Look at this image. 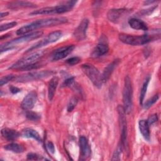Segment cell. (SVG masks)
Listing matches in <instances>:
<instances>
[{"label":"cell","mask_w":161,"mask_h":161,"mask_svg":"<svg viewBox=\"0 0 161 161\" xmlns=\"http://www.w3.org/2000/svg\"><path fill=\"white\" fill-rule=\"evenodd\" d=\"M66 22H67V19L64 17L38 19L21 27L16 31V34L18 35H26L28 33H31L38 28L57 26Z\"/></svg>","instance_id":"6da1fadb"},{"label":"cell","mask_w":161,"mask_h":161,"mask_svg":"<svg viewBox=\"0 0 161 161\" xmlns=\"http://www.w3.org/2000/svg\"><path fill=\"white\" fill-rule=\"evenodd\" d=\"M75 1H69L65 4L60 5L52 6V7H45L41 9L35 10L30 13V15H38V14H62L67 13L72 9L74 5L76 4Z\"/></svg>","instance_id":"7a4b0ae2"},{"label":"cell","mask_w":161,"mask_h":161,"mask_svg":"<svg viewBox=\"0 0 161 161\" xmlns=\"http://www.w3.org/2000/svg\"><path fill=\"white\" fill-rule=\"evenodd\" d=\"M119 40L128 45H142L147 44L155 39L154 36L149 35H133L125 33H121L119 35Z\"/></svg>","instance_id":"3957f363"},{"label":"cell","mask_w":161,"mask_h":161,"mask_svg":"<svg viewBox=\"0 0 161 161\" xmlns=\"http://www.w3.org/2000/svg\"><path fill=\"white\" fill-rule=\"evenodd\" d=\"M133 87L131 79L128 75L125 77L124 87L123 90V108L126 113L130 114L133 106Z\"/></svg>","instance_id":"277c9868"},{"label":"cell","mask_w":161,"mask_h":161,"mask_svg":"<svg viewBox=\"0 0 161 161\" xmlns=\"http://www.w3.org/2000/svg\"><path fill=\"white\" fill-rule=\"evenodd\" d=\"M42 35H43L42 31H37L31 32L29 34H26L25 35H23L20 37L15 38L10 42H8L4 43V45H2L1 46V52L2 53L4 51H6L8 50H11L13 48L15 45L28 42L33 40L37 39L40 38Z\"/></svg>","instance_id":"5b68a950"},{"label":"cell","mask_w":161,"mask_h":161,"mask_svg":"<svg viewBox=\"0 0 161 161\" xmlns=\"http://www.w3.org/2000/svg\"><path fill=\"white\" fill-rule=\"evenodd\" d=\"M43 54H44V52L42 50L33 53L18 60L16 62L11 65L9 67V69L20 70L21 69L26 66H28L31 64L37 62V60L39 58H40L42 57H43Z\"/></svg>","instance_id":"8992f818"},{"label":"cell","mask_w":161,"mask_h":161,"mask_svg":"<svg viewBox=\"0 0 161 161\" xmlns=\"http://www.w3.org/2000/svg\"><path fill=\"white\" fill-rule=\"evenodd\" d=\"M53 73L54 72L52 70L33 71L21 75L15 76L13 80L18 82H27L47 77L52 75Z\"/></svg>","instance_id":"52a82bcc"},{"label":"cell","mask_w":161,"mask_h":161,"mask_svg":"<svg viewBox=\"0 0 161 161\" xmlns=\"http://www.w3.org/2000/svg\"><path fill=\"white\" fill-rule=\"evenodd\" d=\"M117 111L118 113L119 123L121 131V140L120 143L122 145L123 148L127 147V122L126 118V112L123 106L118 105L117 107Z\"/></svg>","instance_id":"ba28073f"},{"label":"cell","mask_w":161,"mask_h":161,"mask_svg":"<svg viewBox=\"0 0 161 161\" xmlns=\"http://www.w3.org/2000/svg\"><path fill=\"white\" fill-rule=\"evenodd\" d=\"M81 69L84 73L96 87H101L103 84L101 80V75L99 70L94 66L91 64H86L82 65Z\"/></svg>","instance_id":"9c48e42d"},{"label":"cell","mask_w":161,"mask_h":161,"mask_svg":"<svg viewBox=\"0 0 161 161\" xmlns=\"http://www.w3.org/2000/svg\"><path fill=\"white\" fill-rule=\"evenodd\" d=\"M62 35V33L60 31H55L50 34L48 35V36L41 40L40 42H37L35 45H32L31 47H30L26 52V53H28L32 50H36L37 48H39L40 47H42L43 46H45L49 43H52L53 42H57Z\"/></svg>","instance_id":"30bf717a"},{"label":"cell","mask_w":161,"mask_h":161,"mask_svg":"<svg viewBox=\"0 0 161 161\" xmlns=\"http://www.w3.org/2000/svg\"><path fill=\"white\" fill-rule=\"evenodd\" d=\"M109 50V47L108 43V40L104 36L101 37L99 43L96 46L92 52L91 53V56L93 58H97L101 56H103L108 53Z\"/></svg>","instance_id":"8fae6325"},{"label":"cell","mask_w":161,"mask_h":161,"mask_svg":"<svg viewBox=\"0 0 161 161\" xmlns=\"http://www.w3.org/2000/svg\"><path fill=\"white\" fill-rule=\"evenodd\" d=\"M74 48L75 47L73 45H70L57 48L51 54L50 60L52 61H57L63 59L68 56L73 51Z\"/></svg>","instance_id":"7c38bea8"},{"label":"cell","mask_w":161,"mask_h":161,"mask_svg":"<svg viewBox=\"0 0 161 161\" xmlns=\"http://www.w3.org/2000/svg\"><path fill=\"white\" fill-rule=\"evenodd\" d=\"M129 11H130L126 8L111 9L108 12L107 17L110 21L116 23L119 21V20L124 17V16L128 14Z\"/></svg>","instance_id":"4fadbf2b"},{"label":"cell","mask_w":161,"mask_h":161,"mask_svg":"<svg viewBox=\"0 0 161 161\" xmlns=\"http://www.w3.org/2000/svg\"><path fill=\"white\" fill-rule=\"evenodd\" d=\"M88 25L89 20L87 19H84L82 20L73 33V35L77 40L82 41L86 38V32Z\"/></svg>","instance_id":"5bb4252c"},{"label":"cell","mask_w":161,"mask_h":161,"mask_svg":"<svg viewBox=\"0 0 161 161\" xmlns=\"http://www.w3.org/2000/svg\"><path fill=\"white\" fill-rule=\"evenodd\" d=\"M36 99H37L36 93L35 91L30 92L23 98L21 103V108L26 111L30 110L34 107L36 103Z\"/></svg>","instance_id":"9a60e30c"},{"label":"cell","mask_w":161,"mask_h":161,"mask_svg":"<svg viewBox=\"0 0 161 161\" xmlns=\"http://www.w3.org/2000/svg\"><path fill=\"white\" fill-rule=\"evenodd\" d=\"M119 62H120L119 59H115L111 63L108 64L106 66V67H105L102 74H101V80L103 83L106 82L109 79L113 72L114 71V69L118 66Z\"/></svg>","instance_id":"2e32d148"},{"label":"cell","mask_w":161,"mask_h":161,"mask_svg":"<svg viewBox=\"0 0 161 161\" xmlns=\"http://www.w3.org/2000/svg\"><path fill=\"white\" fill-rule=\"evenodd\" d=\"M79 147L82 158L86 159L91 155V148L87 139L84 136H81L79 138Z\"/></svg>","instance_id":"e0dca14e"},{"label":"cell","mask_w":161,"mask_h":161,"mask_svg":"<svg viewBox=\"0 0 161 161\" xmlns=\"http://www.w3.org/2000/svg\"><path fill=\"white\" fill-rule=\"evenodd\" d=\"M58 84V78L57 76L53 77L49 81L48 86V97L49 101H52L53 99Z\"/></svg>","instance_id":"ac0fdd59"},{"label":"cell","mask_w":161,"mask_h":161,"mask_svg":"<svg viewBox=\"0 0 161 161\" xmlns=\"http://www.w3.org/2000/svg\"><path fill=\"white\" fill-rule=\"evenodd\" d=\"M1 133L3 137L8 141H13L18 138L20 135L19 133L16 130L7 128L2 129Z\"/></svg>","instance_id":"d6986e66"},{"label":"cell","mask_w":161,"mask_h":161,"mask_svg":"<svg viewBox=\"0 0 161 161\" xmlns=\"http://www.w3.org/2000/svg\"><path fill=\"white\" fill-rule=\"evenodd\" d=\"M138 126L140 133H142L143 138L147 140L150 141V133L149 129V125L148 124L147 120L142 119L138 122Z\"/></svg>","instance_id":"ffe728a7"},{"label":"cell","mask_w":161,"mask_h":161,"mask_svg":"<svg viewBox=\"0 0 161 161\" xmlns=\"http://www.w3.org/2000/svg\"><path fill=\"white\" fill-rule=\"evenodd\" d=\"M35 4L29 1H13L8 4V8L11 9H19L21 8H35Z\"/></svg>","instance_id":"44dd1931"},{"label":"cell","mask_w":161,"mask_h":161,"mask_svg":"<svg viewBox=\"0 0 161 161\" xmlns=\"http://www.w3.org/2000/svg\"><path fill=\"white\" fill-rule=\"evenodd\" d=\"M128 24L131 28L135 30H140L143 31L148 30L147 24L139 19L131 18L128 21Z\"/></svg>","instance_id":"7402d4cb"},{"label":"cell","mask_w":161,"mask_h":161,"mask_svg":"<svg viewBox=\"0 0 161 161\" xmlns=\"http://www.w3.org/2000/svg\"><path fill=\"white\" fill-rule=\"evenodd\" d=\"M21 135L23 137L28 138H33L39 142H42V138L40 134L35 130L30 128L24 129L21 132Z\"/></svg>","instance_id":"603a6c76"},{"label":"cell","mask_w":161,"mask_h":161,"mask_svg":"<svg viewBox=\"0 0 161 161\" xmlns=\"http://www.w3.org/2000/svg\"><path fill=\"white\" fill-rule=\"evenodd\" d=\"M6 150L14 152V153H22L25 150V148L23 145L16 143H10L4 147Z\"/></svg>","instance_id":"cb8c5ba5"},{"label":"cell","mask_w":161,"mask_h":161,"mask_svg":"<svg viewBox=\"0 0 161 161\" xmlns=\"http://www.w3.org/2000/svg\"><path fill=\"white\" fill-rule=\"evenodd\" d=\"M150 76L148 75L145 79V80H144V82L143 83V85H142V87L141 89V91H140V104L141 105L143 104V100H144L146 92H147V90L148 88V85L150 82Z\"/></svg>","instance_id":"d4e9b609"},{"label":"cell","mask_w":161,"mask_h":161,"mask_svg":"<svg viewBox=\"0 0 161 161\" xmlns=\"http://www.w3.org/2000/svg\"><path fill=\"white\" fill-rule=\"evenodd\" d=\"M158 94H155L154 96H153L151 98L148 99L143 104V107L145 109H149L153 104H154L157 101V100L158 99Z\"/></svg>","instance_id":"484cf974"},{"label":"cell","mask_w":161,"mask_h":161,"mask_svg":"<svg viewBox=\"0 0 161 161\" xmlns=\"http://www.w3.org/2000/svg\"><path fill=\"white\" fill-rule=\"evenodd\" d=\"M123 149V147L122 145L121 144V143H119V144L118 145L116 149L115 150V151L114 152V153L113 154L111 160H119L120 155H121Z\"/></svg>","instance_id":"4316f807"},{"label":"cell","mask_w":161,"mask_h":161,"mask_svg":"<svg viewBox=\"0 0 161 161\" xmlns=\"http://www.w3.org/2000/svg\"><path fill=\"white\" fill-rule=\"evenodd\" d=\"M26 117L29 120H31V121H37V120H39L41 118L40 115L38 114L37 113H35L30 110L26 111Z\"/></svg>","instance_id":"83f0119b"},{"label":"cell","mask_w":161,"mask_h":161,"mask_svg":"<svg viewBox=\"0 0 161 161\" xmlns=\"http://www.w3.org/2000/svg\"><path fill=\"white\" fill-rule=\"evenodd\" d=\"M27 159L30 160H48L47 158L43 157L42 155H40L37 153H29L26 155Z\"/></svg>","instance_id":"f1b7e54d"},{"label":"cell","mask_w":161,"mask_h":161,"mask_svg":"<svg viewBox=\"0 0 161 161\" xmlns=\"http://www.w3.org/2000/svg\"><path fill=\"white\" fill-rule=\"evenodd\" d=\"M77 104V99L75 97H72L67 105V110L68 112H71L73 111V109L75 108V107L76 106Z\"/></svg>","instance_id":"f546056e"},{"label":"cell","mask_w":161,"mask_h":161,"mask_svg":"<svg viewBox=\"0 0 161 161\" xmlns=\"http://www.w3.org/2000/svg\"><path fill=\"white\" fill-rule=\"evenodd\" d=\"M16 25H17V23L16 21H12V22H10V23L3 24L0 26V31L1 32L4 31H6L8 29H10V28H12L14 27Z\"/></svg>","instance_id":"4dcf8cb0"},{"label":"cell","mask_w":161,"mask_h":161,"mask_svg":"<svg viewBox=\"0 0 161 161\" xmlns=\"http://www.w3.org/2000/svg\"><path fill=\"white\" fill-rule=\"evenodd\" d=\"M14 77H15L14 75H13L12 74H9V75H7L6 76H4V77H1V79H0V85H1V86H3L4 84H7L9 81L13 80Z\"/></svg>","instance_id":"1f68e13d"},{"label":"cell","mask_w":161,"mask_h":161,"mask_svg":"<svg viewBox=\"0 0 161 161\" xmlns=\"http://www.w3.org/2000/svg\"><path fill=\"white\" fill-rule=\"evenodd\" d=\"M74 84V77H70L65 79L62 84V87H70Z\"/></svg>","instance_id":"d6a6232c"},{"label":"cell","mask_w":161,"mask_h":161,"mask_svg":"<svg viewBox=\"0 0 161 161\" xmlns=\"http://www.w3.org/2000/svg\"><path fill=\"white\" fill-rule=\"evenodd\" d=\"M80 62V58L78 57H73L66 60V63L69 65H74Z\"/></svg>","instance_id":"836d02e7"},{"label":"cell","mask_w":161,"mask_h":161,"mask_svg":"<svg viewBox=\"0 0 161 161\" xmlns=\"http://www.w3.org/2000/svg\"><path fill=\"white\" fill-rule=\"evenodd\" d=\"M157 119H158L157 114H153L150 115V116L148 117V119L147 120V121L148 124L149 125H152L153 123H155V122L157 121Z\"/></svg>","instance_id":"e575fe53"},{"label":"cell","mask_w":161,"mask_h":161,"mask_svg":"<svg viewBox=\"0 0 161 161\" xmlns=\"http://www.w3.org/2000/svg\"><path fill=\"white\" fill-rule=\"evenodd\" d=\"M47 149L52 153H54V151H55V147H54V145L53 144L52 142H47Z\"/></svg>","instance_id":"d590c367"},{"label":"cell","mask_w":161,"mask_h":161,"mask_svg":"<svg viewBox=\"0 0 161 161\" xmlns=\"http://www.w3.org/2000/svg\"><path fill=\"white\" fill-rule=\"evenodd\" d=\"M9 90L11 91V92L12 94H16L19 92L21 91V89L17 87H15V86H11L9 87Z\"/></svg>","instance_id":"8d00e7d4"},{"label":"cell","mask_w":161,"mask_h":161,"mask_svg":"<svg viewBox=\"0 0 161 161\" xmlns=\"http://www.w3.org/2000/svg\"><path fill=\"white\" fill-rule=\"evenodd\" d=\"M155 1H145V2H144V4L149 5L150 4L153 3H155Z\"/></svg>","instance_id":"74e56055"},{"label":"cell","mask_w":161,"mask_h":161,"mask_svg":"<svg viewBox=\"0 0 161 161\" xmlns=\"http://www.w3.org/2000/svg\"><path fill=\"white\" fill-rule=\"evenodd\" d=\"M8 14V12L1 13V15H0V17H1V18H3V17H4V16H7Z\"/></svg>","instance_id":"f35d334b"}]
</instances>
